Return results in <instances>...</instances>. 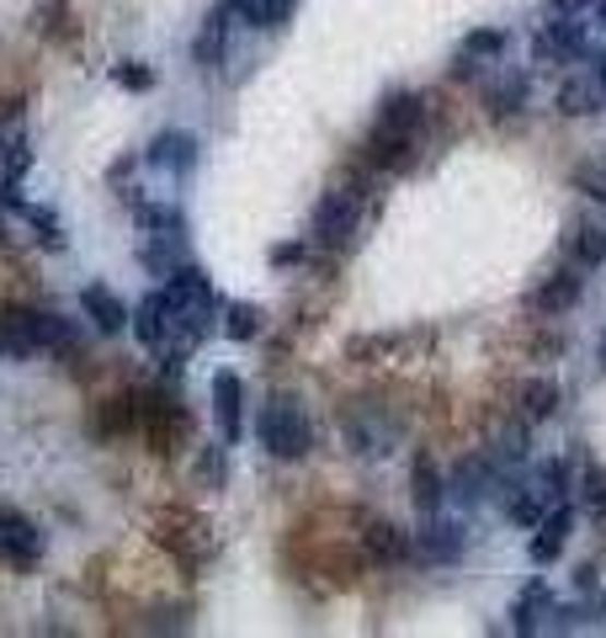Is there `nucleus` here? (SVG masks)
<instances>
[{"instance_id": "obj_1", "label": "nucleus", "mask_w": 606, "mask_h": 638, "mask_svg": "<svg viewBox=\"0 0 606 638\" xmlns=\"http://www.w3.org/2000/svg\"><path fill=\"white\" fill-rule=\"evenodd\" d=\"M261 447L272 452V458H283V463H298L309 447H314V426H309V415H304V404L293 394H272L266 404V415H261Z\"/></svg>"}, {"instance_id": "obj_2", "label": "nucleus", "mask_w": 606, "mask_h": 638, "mask_svg": "<svg viewBox=\"0 0 606 638\" xmlns=\"http://www.w3.org/2000/svg\"><path fill=\"white\" fill-rule=\"evenodd\" d=\"M357 235H363V198L352 187L324 192L320 208H314V245H324V250H352Z\"/></svg>"}, {"instance_id": "obj_3", "label": "nucleus", "mask_w": 606, "mask_h": 638, "mask_svg": "<svg viewBox=\"0 0 606 638\" xmlns=\"http://www.w3.org/2000/svg\"><path fill=\"white\" fill-rule=\"evenodd\" d=\"M133 410H139V426H144L155 441H176L181 432H187V410H181V399L170 394V389L139 394L133 399Z\"/></svg>"}, {"instance_id": "obj_4", "label": "nucleus", "mask_w": 606, "mask_h": 638, "mask_svg": "<svg viewBox=\"0 0 606 638\" xmlns=\"http://www.w3.org/2000/svg\"><path fill=\"white\" fill-rule=\"evenodd\" d=\"M0 346L11 352V357H33L48 346V315L38 309H0Z\"/></svg>"}, {"instance_id": "obj_5", "label": "nucleus", "mask_w": 606, "mask_h": 638, "mask_svg": "<svg viewBox=\"0 0 606 638\" xmlns=\"http://www.w3.org/2000/svg\"><path fill=\"white\" fill-rule=\"evenodd\" d=\"M0 558L16 564V569H27V564L43 558V532L16 506H0Z\"/></svg>"}, {"instance_id": "obj_6", "label": "nucleus", "mask_w": 606, "mask_h": 638, "mask_svg": "<svg viewBox=\"0 0 606 638\" xmlns=\"http://www.w3.org/2000/svg\"><path fill=\"white\" fill-rule=\"evenodd\" d=\"M245 383L235 373H213V421H218V437L224 447H235L240 441V421H245Z\"/></svg>"}, {"instance_id": "obj_7", "label": "nucleus", "mask_w": 606, "mask_h": 638, "mask_svg": "<svg viewBox=\"0 0 606 638\" xmlns=\"http://www.w3.org/2000/svg\"><path fill=\"white\" fill-rule=\"evenodd\" d=\"M463 548H468V537H463L458 521H426V527L415 532V554L426 558V564H458Z\"/></svg>"}, {"instance_id": "obj_8", "label": "nucleus", "mask_w": 606, "mask_h": 638, "mask_svg": "<svg viewBox=\"0 0 606 638\" xmlns=\"http://www.w3.org/2000/svg\"><path fill=\"white\" fill-rule=\"evenodd\" d=\"M409 144H415V133H404L394 122H372V133H367V144H363V160L378 165V170H394V165H404Z\"/></svg>"}, {"instance_id": "obj_9", "label": "nucleus", "mask_w": 606, "mask_h": 638, "mask_svg": "<svg viewBox=\"0 0 606 638\" xmlns=\"http://www.w3.org/2000/svg\"><path fill=\"white\" fill-rule=\"evenodd\" d=\"M144 165L170 170V176H187V170L198 165V139H192V133H161V139L144 150Z\"/></svg>"}, {"instance_id": "obj_10", "label": "nucleus", "mask_w": 606, "mask_h": 638, "mask_svg": "<svg viewBox=\"0 0 606 638\" xmlns=\"http://www.w3.org/2000/svg\"><path fill=\"white\" fill-rule=\"evenodd\" d=\"M580 293H585V277H580L574 267H565V272H554V277L532 293V309H537V315H565V309L580 304Z\"/></svg>"}, {"instance_id": "obj_11", "label": "nucleus", "mask_w": 606, "mask_h": 638, "mask_svg": "<svg viewBox=\"0 0 606 638\" xmlns=\"http://www.w3.org/2000/svg\"><path fill=\"white\" fill-rule=\"evenodd\" d=\"M363 554L372 564H404V558L415 554V543L404 537V527H394V521H372L363 532Z\"/></svg>"}, {"instance_id": "obj_12", "label": "nucleus", "mask_w": 606, "mask_h": 638, "mask_svg": "<svg viewBox=\"0 0 606 638\" xmlns=\"http://www.w3.org/2000/svg\"><path fill=\"white\" fill-rule=\"evenodd\" d=\"M81 309L85 319L96 324V330H107V335H118L122 324H128V309H122V298L112 293V287H102V282H91L81 293Z\"/></svg>"}, {"instance_id": "obj_13", "label": "nucleus", "mask_w": 606, "mask_h": 638, "mask_svg": "<svg viewBox=\"0 0 606 638\" xmlns=\"http://www.w3.org/2000/svg\"><path fill=\"white\" fill-rule=\"evenodd\" d=\"M409 489H415V506H420L426 517H437V506H442V495H447V478L437 474L431 452H415V458H409Z\"/></svg>"}, {"instance_id": "obj_14", "label": "nucleus", "mask_w": 606, "mask_h": 638, "mask_svg": "<svg viewBox=\"0 0 606 638\" xmlns=\"http://www.w3.org/2000/svg\"><path fill=\"white\" fill-rule=\"evenodd\" d=\"M170 330H176V309L165 304V293H150V298L139 304V315H133V335H139L144 346H161Z\"/></svg>"}, {"instance_id": "obj_15", "label": "nucleus", "mask_w": 606, "mask_h": 638, "mask_svg": "<svg viewBox=\"0 0 606 638\" xmlns=\"http://www.w3.org/2000/svg\"><path fill=\"white\" fill-rule=\"evenodd\" d=\"M569 506H559L554 517H543L537 521V537L526 543V554H532V564H554V558L565 554V537H569Z\"/></svg>"}, {"instance_id": "obj_16", "label": "nucleus", "mask_w": 606, "mask_h": 638, "mask_svg": "<svg viewBox=\"0 0 606 638\" xmlns=\"http://www.w3.org/2000/svg\"><path fill=\"white\" fill-rule=\"evenodd\" d=\"M554 410H559V383H554V378H532V383H522V394H516V415H522V426L548 421Z\"/></svg>"}, {"instance_id": "obj_17", "label": "nucleus", "mask_w": 606, "mask_h": 638, "mask_svg": "<svg viewBox=\"0 0 606 638\" xmlns=\"http://www.w3.org/2000/svg\"><path fill=\"white\" fill-rule=\"evenodd\" d=\"M565 250L580 272H591V267H602L606 261V229L602 224H574V229L565 235Z\"/></svg>"}, {"instance_id": "obj_18", "label": "nucleus", "mask_w": 606, "mask_h": 638, "mask_svg": "<svg viewBox=\"0 0 606 638\" xmlns=\"http://www.w3.org/2000/svg\"><path fill=\"white\" fill-rule=\"evenodd\" d=\"M537 54L543 59H574V54H585V27L580 22H548L537 33Z\"/></svg>"}, {"instance_id": "obj_19", "label": "nucleus", "mask_w": 606, "mask_h": 638, "mask_svg": "<svg viewBox=\"0 0 606 638\" xmlns=\"http://www.w3.org/2000/svg\"><path fill=\"white\" fill-rule=\"evenodd\" d=\"M489 478H495V463L489 458H468V463H458L452 478H447V489L458 495V500H479L489 489Z\"/></svg>"}, {"instance_id": "obj_20", "label": "nucleus", "mask_w": 606, "mask_h": 638, "mask_svg": "<svg viewBox=\"0 0 606 638\" xmlns=\"http://www.w3.org/2000/svg\"><path fill=\"white\" fill-rule=\"evenodd\" d=\"M378 122H394L404 133H420V122H426V107H420V96L415 91H394V96H383V107H378Z\"/></svg>"}, {"instance_id": "obj_21", "label": "nucleus", "mask_w": 606, "mask_h": 638, "mask_svg": "<svg viewBox=\"0 0 606 638\" xmlns=\"http://www.w3.org/2000/svg\"><path fill=\"white\" fill-rule=\"evenodd\" d=\"M298 0H229V11H240L245 27H277L293 16Z\"/></svg>"}, {"instance_id": "obj_22", "label": "nucleus", "mask_w": 606, "mask_h": 638, "mask_svg": "<svg viewBox=\"0 0 606 638\" xmlns=\"http://www.w3.org/2000/svg\"><path fill=\"white\" fill-rule=\"evenodd\" d=\"M526 91H532V80H526V75H506L485 96V102H489V118H516V113L526 107Z\"/></svg>"}, {"instance_id": "obj_23", "label": "nucleus", "mask_w": 606, "mask_h": 638, "mask_svg": "<svg viewBox=\"0 0 606 638\" xmlns=\"http://www.w3.org/2000/svg\"><path fill=\"white\" fill-rule=\"evenodd\" d=\"M602 85H591V80H569L565 91H559V113L565 118H591V113H602Z\"/></svg>"}, {"instance_id": "obj_24", "label": "nucleus", "mask_w": 606, "mask_h": 638, "mask_svg": "<svg viewBox=\"0 0 606 638\" xmlns=\"http://www.w3.org/2000/svg\"><path fill=\"white\" fill-rule=\"evenodd\" d=\"M543 612H548V586H543V580H532L522 596H516V606H511V617H516L511 628H516V634H532Z\"/></svg>"}, {"instance_id": "obj_25", "label": "nucleus", "mask_w": 606, "mask_h": 638, "mask_svg": "<svg viewBox=\"0 0 606 638\" xmlns=\"http://www.w3.org/2000/svg\"><path fill=\"white\" fill-rule=\"evenodd\" d=\"M176 256H181V235H150L139 245V261H144L150 272H170Z\"/></svg>"}, {"instance_id": "obj_26", "label": "nucleus", "mask_w": 606, "mask_h": 638, "mask_svg": "<svg viewBox=\"0 0 606 638\" xmlns=\"http://www.w3.org/2000/svg\"><path fill=\"white\" fill-rule=\"evenodd\" d=\"M224 33H229V5H218V11L207 16V27H202V38H198L202 64H218V59H224Z\"/></svg>"}, {"instance_id": "obj_27", "label": "nucleus", "mask_w": 606, "mask_h": 638, "mask_svg": "<svg viewBox=\"0 0 606 638\" xmlns=\"http://www.w3.org/2000/svg\"><path fill=\"white\" fill-rule=\"evenodd\" d=\"M128 426H139V410H133V399H102V410H96V432H128Z\"/></svg>"}, {"instance_id": "obj_28", "label": "nucleus", "mask_w": 606, "mask_h": 638, "mask_svg": "<svg viewBox=\"0 0 606 638\" xmlns=\"http://www.w3.org/2000/svg\"><path fill=\"white\" fill-rule=\"evenodd\" d=\"M256 330H261V309L256 304H229L224 309V335L229 341H256Z\"/></svg>"}, {"instance_id": "obj_29", "label": "nucleus", "mask_w": 606, "mask_h": 638, "mask_svg": "<svg viewBox=\"0 0 606 638\" xmlns=\"http://www.w3.org/2000/svg\"><path fill=\"white\" fill-rule=\"evenodd\" d=\"M580 500H585L591 517H606V469L602 463H585V474H580Z\"/></svg>"}, {"instance_id": "obj_30", "label": "nucleus", "mask_w": 606, "mask_h": 638, "mask_svg": "<svg viewBox=\"0 0 606 638\" xmlns=\"http://www.w3.org/2000/svg\"><path fill=\"white\" fill-rule=\"evenodd\" d=\"M133 218H139L144 229H155V235H181V213H176V208H155V202H139V208H133Z\"/></svg>"}, {"instance_id": "obj_31", "label": "nucleus", "mask_w": 606, "mask_h": 638, "mask_svg": "<svg viewBox=\"0 0 606 638\" xmlns=\"http://www.w3.org/2000/svg\"><path fill=\"white\" fill-rule=\"evenodd\" d=\"M511 495V521L516 527H537L543 521V495H532V489H506Z\"/></svg>"}, {"instance_id": "obj_32", "label": "nucleus", "mask_w": 606, "mask_h": 638, "mask_svg": "<svg viewBox=\"0 0 606 638\" xmlns=\"http://www.w3.org/2000/svg\"><path fill=\"white\" fill-rule=\"evenodd\" d=\"M500 48H506V33H500V27H479V33L463 38V54H468V59H495Z\"/></svg>"}, {"instance_id": "obj_33", "label": "nucleus", "mask_w": 606, "mask_h": 638, "mask_svg": "<svg viewBox=\"0 0 606 638\" xmlns=\"http://www.w3.org/2000/svg\"><path fill=\"white\" fill-rule=\"evenodd\" d=\"M574 187H580L585 198L606 202V165H580V170H574Z\"/></svg>"}, {"instance_id": "obj_34", "label": "nucleus", "mask_w": 606, "mask_h": 638, "mask_svg": "<svg viewBox=\"0 0 606 638\" xmlns=\"http://www.w3.org/2000/svg\"><path fill=\"white\" fill-rule=\"evenodd\" d=\"M565 478H569V474H565V463H543V469H537V484H543L537 495H543V506L565 495Z\"/></svg>"}, {"instance_id": "obj_35", "label": "nucleus", "mask_w": 606, "mask_h": 638, "mask_svg": "<svg viewBox=\"0 0 606 638\" xmlns=\"http://www.w3.org/2000/svg\"><path fill=\"white\" fill-rule=\"evenodd\" d=\"M198 474L207 478V489H218V484H224V447H202L198 452Z\"/></svg>"}, {"instance_id": "obj_36", "label": "nucleus", "mask_w": 606, "mask_h": 638, "mask_svg": "<svg viewBox=\"0 0 606 638\" xmlns=\"http://www.w3.org/2000/svg\"><path fill=\"white\" fill-rule=\"evenodd\" d=\"M118 85L122 91H150V85H155V70H150V64H118Z\"/></svg>"}, {"instance_id": "obj_37", "label": "nucleus", "mask_w": 606, "mask_h": 638, "mask_svg": "<svg viewBox=\"0 0 606 638\" xmlns=\"http://www.w3.org/2000/svg\"><path fill=\"white\" fill-rule=\"evenodd\" d=\"M304 261V245H277L272 250V267H298Z\"/></svg>"}, {"instance_id": "obj_38", "label": "nucleus", "mask_w": 606, "mask_h": 638, "mask_svg": "<svg viewBox=\"0 0 606 638\" xmlns=\"http://www.w3.org/2000/svg\"><path fill=\"white\" fill-rule=\"evenodd\" d=\"M580 5H591V0H548L554 16H569V11H580Z\"/></svg>"}, {"instance_id": "obj_39", "label": "nucleus", "mask_w": 606, "mask_h": 638, "mask_svg": "<svg viewBox=\"0 0 606 638\" xmlns=\"http://www.w3.org/2000/svg\"><path fill=\"white\" fill-rule=\"evenodd\" d=\"M596 85H602V91H606V48H602V54H596Z\"/></svg>"}, {"instance_id": "obj_40", "label": "nucleus", "mask_w": 606, "mask_h": 638, "mask_svg": "<svg viewBox=\"0 0 606 638\" xmlns=\"http://www.w3.org/2000/svg\"><path fill=\"white\" fill-rule=\"evenodd\" d=\"M596 16H602V27H606V0H602V5H596Z\"/></svg>"}, {"instance_id": "obj_41", "label": "nucleus", "mask_w": 606, "mask_h": 638, "mask_svg": "<svg viewBox=\"0 0 606 638\" xmlns=\"http://www.w3.org/2000/svg\"><path fill=\"white\" fill-rule=\"evenodd\" d=\"M5 150H11V144H5V139H0V160H5Z\"/></svg>"}, {"instance_id": "obj_42", "label": "nucleus", "mask_w": 606, "mask_h": 638, "mask_svg": "<svg viewBox=\"0 0 606 638\" xmlns=\"http://www.w3.org/2000/svg\"><path fill=\"white\" fill-rule=\"evenodd\" d=\"M602 367H606V335H602Z\"/></svg>"}, {"instance_id": "obj_43", "label": "nucleus", "mask_w": 606, "mask_h": 638, "mask_svg": "<svg viewBox=\"0 0 606 638\" xmlns=\"http://www.w3.org/2000/svg\"><path fill=\"white\" fill-rule=\"evenodd\" d=\"M0 239H5V224H0Z\"/></svg>"}]
</instances>
